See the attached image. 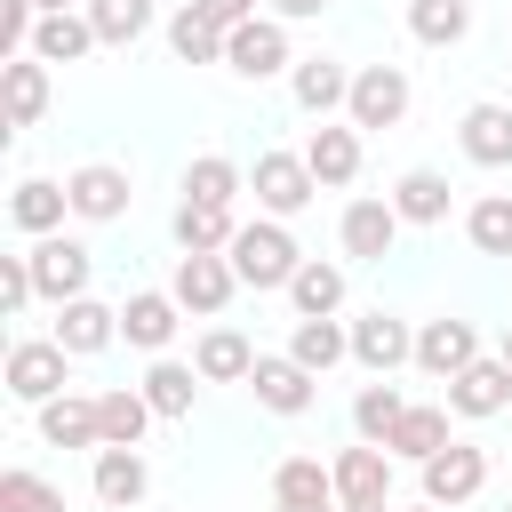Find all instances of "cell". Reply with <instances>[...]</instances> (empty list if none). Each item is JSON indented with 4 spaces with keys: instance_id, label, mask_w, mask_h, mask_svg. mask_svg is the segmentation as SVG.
<instances>
[{
    "instance_id": "f546056e",
    "label": "cell",
    "mask_w": 512,
    "mask_h": 512,
    "mask_svg": "<svg viewBox=\"0 0 512 512\" xmlns=\"http://www.w3.org/2000/svg\"><path fill=\"white\" fill-rule=\"evenodd\" d=\"M288 360L312 368V376H328L336 360H352V328L344 320H296L288 328Z\"/></svg>"
},
{
    "instance_id": "8fae6325",
    "label": "cell",
    "mask_w": 512,
    "mask_h": 512,
    "mask_svg": "<svg viewBox=\"0 0 512 512\" xmlns=\"http://www.w3.org/2000/svg\"><path fill=\"white\" fill-rule=\"evenodd\" d=\"M328 472H336V504H392V448L352 440L328 456Z\"/></svg>"
},
{
    "instance_id": "ee69618b",
    "label": "cell",
    "mask_w": 512,
    "mask_h": 512,
    "mask_svg": "<svg viewBox=\"0 0 512 512\" xmlns=\"http://www.w3.org/2000/svg\"><path fill=\"white\" fill-rule=\"evenodd\" d=\"M184 8H192V16H208L216 32H240V24L256 16V0H184Z\"/></svg>"
},
{
    "instance_id": "44dd1931",
    "label": "cell",
    "mask_w": 512,
    "mask_h": 512,
    "mask_svg": "<svg viewBox=\"0 0 512 512\" xmlns=\"http://www.w3.org/2000/svg\"><path fill=\"white\" fill-rule=\"evenodd\" d=\"M456 144L472 168H512V104H464Z\"/></svg>"
},
{
    "instance_id": "5bb4252c",
    "label": "cell",
    "mask_w": 512,
    "mask_h": 512,
    "mask_svg": "<svg viewBox=\"0 0 512 512\" xmlns=\"http://www.w3.org/2000/svg\"><path fill=\"white\" fill-rule=\"evenodd\" d=\"M72 360H96V352H112L120 344V304H96V296H80V304H56V328H48Z\"/></svg>"
},
{
    "instance_id": "9c48e42d",
    "label": "cell",
    "mask_w": 512,
    "mask_h": 512,
    "mask_svg": "<svg viewBox=\"0 0 512 512\" xmlns=\"http://www.w3.org/2000/svg\"><path fill=\"white\" fill-rule=\"evenodd\" d=\"M424 472V504H440V512H456V504H472L480 488H488V448H472V440H448L432 464H416Z\"/></svg>"
},
{
    "instance_id": "4dcf8cb0",
    "label": "cell",
    "mask_w": 512,
    "mask_h": 512,
    "mask_svg": "<svg viewBox=\"0 0 512 512\" xmlns=\"http://www.w3.org/2000/svg\"><path fill=\"white\" fill-rule=\"evenodd\" d=\"M88 48H96L88 8H72V16H40V24H32V56H40V64H80Z\"/></svg>"
},
{
    "instance_id": "2e32d148",
    "label": "cell",
    "mask_w": 512,
    "mask_h": 512,
    "mask_svg": "<svg viewBox=\"0 0 512 512\" xmlns=\"http://www.w3.org/2000/svg\"><path fill=\"white\" fill-rule=\"evenodd\" d=\"M304 168L320 176V192H344V184L360 176V128H352V120H320V128L304 136Z\"/></svg>"
},
{
    "instance_id": "ffe728a7",
    "label": "cell",
    "mask_w": 512,
    "mask_h": 512,
    "mask_svg": "<svg viewBox=\"0 0 512 512\" xmlns=\"http://www.w3.org/2000/svg\"><path fill=\"white\" fill-rule=\"evenodd\" d=\"M448 416H456L448 400H408V416L392 424V440H384V448H392L400 464H432V456L456 440V432H448Z\"/></svg>"
},
{
    "instance_id": "e575fe53",
    "label": "cell",
    "mask_w": 512,
    "mask_h": 512,
    "mask_svg": "<svg viewBox=\"0 0 512 512\" xmlns=\"http://www.w3.org/2000/svg\"><path fill=\"white\" fill-rule=\"evenodd\" d=\"M400 416H408V400H400V384H392V376H376V384H360V392H352V432H360V440H376V448H384Z\"/></svg>"
},
{
    "instance_id": "836d02e7",
    "label": "cell",
    "mask_w": 512,
    "mask_h": 512,
    "mask_svg": "<svg viewBox=\"0 0 512 512\" xmlns=\"http://www.w3.org/2000/svg\"><path fill=\"white\" fill-rule=\"evenodd\" d=\"M392 208H400V224H448V176L440 168H408L392 184Z\"/></svg>"
},
{
    "instance_id": "d590c367",
    "label": "cell",
    "mask_w": 512,
    "mask_h": 512,
    "mask_svg": "<svg viewBox=\"0 0 512 512\" xmlns=\"http://www.w3.org/2000/svg\"><path fill=\"white\" fill-rule=\"evenodd\" d=\"M40 112H48V64L8 56V128H40Z\"/></svg>"
},
{
    "instance_id": "ab89813d",
    "label": "cell",
    "mask_w": 512,
    "mask_h": 512,
    "mask_svg": "<svg viewBox=\"0 0 512 512\" xmlns=\"http://www.w3.org/2000/svg\"><path fill=\"white\" fill-rule=\"evenodd\" d=\"M88 24H96V48H128V40H144L152 0H88Z\"/></svg>"
},
{
    "instance_id": "ac0fdd59",
    "label": "cell",
    "mask_w": 512,
    "mask_h": 512,
    "mask_svg": "<svg viewBox=\"0 0 512 512\" xmlns=\"http://www.w3.org/2000/svg\"><path fill=\"white\" fill-rule=\"evenodd\" d=\"M88 488H96V504H112V512H136V504L152 496V464H144V448H96V472H88Z\"/></svg>"
},
{
    "instance_id": "4316f807",
    "label": "cell",
    "mask_w": 512,
    "mask_h": 512,
    "mask_svg": "<svg viewBox=\"0 0 512 512\" xmlns=\"http://www.w3.org/2000/svg\"><path fill=\"white\" fill-rule=\"evenodd\" d=\"M96 416H104V448H144V432H152V400H144V384H112V392H96Z\"/></svg>"
},
{
    "instance_id": "7bdbcfd3",
    "label": "cell",
    "mask_w": 512,
    "mask_h": 512,
    "mask_svg": "<svg viewBox=\"0 0 512 512\" xmlns=\"http://www.w3.org/2000/svg\"><path fill=\"white\" fill-rule=\"evenodd\" d=\"M32 24H40L32 0H0V48L8 56H32Z\"/></svg>"
},
{
    "instance_id": "9a60e30c",
    "label": "cell",
    "mask_w": 512,
    "mask_h": 512,
    "mask_svg": "<svg viewBox=\"0 0 512 512\" xmlns=\"http://www.w3.org/2000/svg\"><path fill=\"white\" fill-rule=\"evenodd\" d=\"M248 384H256V408H272V416H304V408L320 400V392H312L320 376H312V368H296L288 352H256Z\"/></svg>"
},
{
    "instance_id": "3957f363",
    "label": "cell",
    "mask_w": 512,
    "mask_h": 512,
    "mask_svg": "<svg viewBox=\"0 0 512 512\" xmlns=\"http://www.w3.org/2000/svg\"><path fill=\"white\" fill-rule=\"evenodd\" d=\"M248 192H256V208L264 216H304L312 208V192H320V176L304 168V152H256V168H248Z\"/></svg>"
},
{
    "instance_id": "7dc6e473",
    "label": "cell",
    "mask_w": 512,
    "mask_h": 512,
    "mask_svg": "<svg viewBox=\"0 0 512 512\" xmlns=\"http://www.w3.org/2000/svg\"><path fill=\"white\" fill-rule=\"evenodd\" d=\"M336 512H392V504H336Z\"/></svg>"
},
{
    "instance_id": "d6986e66",
    "label": "cell",
    "mask_w": 512,
    "mask_h": 512,
    "mask_svg": "<svg viewBox=\"0 0 512 512\" xmlns=\"http://www.w3.org/2000/svg\"><path fill=\"white\" fill-rule=\"evenodd\" d=\"M448 408L472 416V424L504 416V408H512V360H472L464 376H448Z\"/></svg>"
},
{
    "instance_id": "8992f818",
    "label": "cell",
    "mask_w": 512,
    "mask_h": 512,
    "mask_svg": "<svg viewBox=\"0 0 512 512\" xmlns=\"http://www.w3.org/2000/svg\"><path fill=\"white\" fill-rule=\"evenodd\" d=\"M408 96H416V88H408L400 64H360L344 120H352V128H400V120H408Z\"/></svg>"
},
{
    "instance_id": "5b68a950",
    "label": "cell",
    "mask_w": 512,
    "mask_h": 512,
    "mask_svg": "<svg viewBox=\"0 0 512 512\" xmlns=\"http://www.w3.org/2000/svg\"><path fill=\"white\" fill-rule=\"evenodd\" d=\"M24 256H32V280H40V296H48V304H80V296H88V272H96L88 240L48 232V240H32Z\"/></svg>"
},
{
    "instance_id": "74e56055",
    "label": "cell",
    "mask_w": 512,
    "mask_h": 512,
    "mask_svg": "<svg viewBox=\"0 0 512 512\" xmlns=\"http://www.w3.org/2000/svg\"><path fill=\"white\" fill-rule=\"evenodd\" d=\"M224 40H232V32H216V24L192 16V8L168 16V56H176V64H224Z\"/></svg>"
},
{
    "instance_id": "6da1fadb",
    "label": "cell",
    "mask_w": 512,
    "mask_h": 512,
    "mask_svg": "<svg viewBox=\"0 0 512 512\" xmlns=\"http://www.w3.org/2000/svg\"><path fill=\"white\" fill-rule=\"evenodd\" d=\"M232 272H240V288H288L304 272V248H296V232L280 216H256L232 240Z\"/></svg>"
},
{
    "instance_id": "d4e9b609",
    "label": "cell",
    "mask_w": 512,
    "mask_h": 512,
    "mask_svg": "<svg viewBox=\"0 0 512 512\" xmlns=\"http://www.w3.org/2000/svg\"><path fill=\"white\" fill-rule=\"evenodd\" d=\"M192 368H200V384H248V368H256V344L240 336V328H200V344H192Z\"/></svg>"
},
{
    "instance_id": "f907efd6",
    "label": "cell",
    "mask_w": 512,
    "mask_h": 512,
    "mask_svg": "<svg viewBox=\"0 0 512 512\" xmlns=\"http://www.w3.org/2000/svg\"><path fill=\"white\" fill-rule=\"evenodd\" d=\"M408 512H440V504H408Z\"/></svg>"
},
{
    "instance_id": "c3c4849f",
    "label": "cell",
    "mask_w": 512,
    "mask_h": 512,
    "mask_svg": "<svg viewBox=\"0 0 512 512\" xmlns=\"http://www.w3.org/2000/svg\"><path fill=\"white\" fill-rule=\"evenodd\" d=\"M272 512H312V504H272Z\"/></svg>"
},
{
    "instance_id": "8d00e7d4",
    "label": "cell",
    "mask_w": 512,
    "mask_h": 512,
    "mask_svg": "<svg viewBox=\"0 0 512 512\" xmlns=\"http://www.w3.org/2000/svg\"><path fill=\"white\" fill-rule=\"evenodd\" d=\"M408 32L424 48H456L472 32V0H408Z\"/></svg>"
},
{
    "instance_id": "484cf974",
    "label": "cell",
    "mask_w": 512,
    "mask_h": 512,
    "mask_svg": "<svg viewBox=\"0 0 512 512\" xmlns=\"http://www.w3.org/2000/svg\"><path fill=\"white\" fill-rule=\"evenodd\" d=\"M272 504H312V512H336V472L320 456H280L272 464Z\"/></svg>"
},
{
    "instance_id": "cb8c5ba5",
    "label": "cell",
    "mask_w": 512,
    "mask_h": 512,
    "mask_svg": "<svg viewBox=\"0 0 512 512\" xmlns=\"http://www.w3.org/2000/svg\"><path fill=\"white\" fill-rule=\"evenodd\" d=\"M232 240H240V216H232V208L176 200V248H184V256H232Z\"/></svg>"
},
{
    "instance_id": "52a82bcc",
    "label": "cell",
    "mask_w": 512,
    "mask_h": 512,
    "mask_svg": "<svg viewBox=\"0 0 512 512\" xmlns=\"http://www.w3.org/2000/svg\"><path fill=\"white\" fill-rule=\"evenodd\" d=\"M64 192H72V216H80V224H120L128 200H136V184H128L120 160H80V168L64 176Z\"/></svg>"
},
{
    "instance_id": "681fc988",
    "label": "cell",
    "mask_w": 512,
    "mask_h": 512,
    "mask_svg": "<svg viewBox=\"0 0 512 512\" xmlns=\"http://www.w3.org/2000/svg\"><path fill=\"white\" fill-rule=\"evenodd\" d=\"M496 360H512V328H504V352H496Z\"/></svg>"
},
{
    "instance_id": "b9f144b4",
    "label": "cell",
    "mask_w": 512,
    "mask_h": 512,
    "mask_svg": "<svg viewBox=\"0 0 512 512\" xmlns=\"http://www.w3.org/2000/svg\"><path fill=\"white\" fill-rule=\"evenodd\" d=\"M32 296H40V280H32V256H0V312L16 320Z\"/></svg>"
},
{
    "instance_id": "d6a6232c",
    "label": "cell",
    "mask_w": 512,
    "mask_h": 512,
    "mask_svg": "<svg viewBox=\"0 0 512 512\" xmlns=\"http://www.w3.org/2000/svg\"><path fill=\"white\" fill-rule=\"evenodd\" d=\"M248 192V168L240 160H224V152H200L192 168H184V200H208V208H232Z\"/></svg>"
},
{
    "instance_id": "7402d4cb",
    "label": "cell",
    "mask_w": 512,
    "mask_h": 512,
    "mask_svg": "<svg viewBox=\"0 0 512 512\" xmlns=\"http://www.w3.org/2000/svg\"><path fill=\"white\" fill-rule=\"evenodd\" d=\"M288 96H296L312 120H328V112H344V104H352V72H344L336 56H296V72H288Z\"/></svg>"
},
{
    "instance_id": "4fadbf2b",
    "label": "cell",
    "mask_w": 512,
    "mask_h": 512,
    "mask_svg": "<svg viewBox=\"0 0 512 512\" xmlns=\"http://www.w3.org/2000/svg\"><path fill=\"white\" fill-rule=\"evenodd\" d=\"M176 328H184V304L168 296V288H136L128 304H120V344H136V352H168L176 344Z\"/></svg>"
},
{
    "instance_id": "e0dca14e",
    "label": "cell",
    "mask_w": 512,
    "mask_h": 512,
    "mask_svg": "<svg viewBox=\"0 0 512 512\" xmlns=\"http://www.w3.org/2000/svg\"><path fill=\"white\" fill-rule=\"evenodd\" d=\"M472 360H480V328H472V320H424V328H416V368H424V376L448 384V376H464Z\"/></svg>"
},
{
    "instance_id": "816d5d0a",
    "label": "cell",
    "mask_w": 512,
    "mask_h": 512,
    "mask_svg": "<svg viewBox=\"0 0 512 512\" xmlns=\"http://www.w3.org/2000/svg\"><path fill=\"white\" fill-rule=\"evenodd\" d=\"M504 512H512V504H504Z\"/></svg>"
},
{
    "instance_id": "7c38bea8",
    "label": "cell",
    "mask_w": 512,
    "mask_h": 512,
    "mask_svg": "<svg viewBox=\"0 0 512 512\" xmlns=\"http://www.w3.org/2000/svg\"><path fill=\"white\" fill-rule=\"evenodd\" d=\"M336 240H344V256H352V264H384V256H392V240H400V208H392V200H344Z\"/></svg>"
},
{
    "instance_id": "30bf717a",
    "label": "cell",
    "mask_w": 512,
    "mask_h": 512,
    "mask_svg": "<svg viewBox=\"0 0 512 512\" xmlns=\"http://www.w3.org/2000/svg\"><path fill=\"white\" fill-rule=\"evenodd\" d=\"M352 360H360L368 376H392V368H408V360H416V328H408L400 312H384V304H376V312H360V320H352Z\"/></svg>"
},
{
    "instance_id": "f1b7e54d",
    "label": "cell",
    "mask_w": 512,
    "mask_h": 512,
    "mask_svg": "<svg viewBox=\"0 0 512 512\" xmlns=\"http://www.w3.org/2000/svg\"><path fill=\"white\" fill-rule=\"evenodd\" d=\"M288 304H296V320H336L344 312V264L304 256V272L288 280Z\"/></svg>"
},
{
    "instance_id": "7a4b0ae2",
    "label": "cell",
    "mask_w": 512,
    "mask_h": 512,
    "mask_svg": "<svg viewBox=\"0 0 512 512\" xmlns=\"http://www.w3.org/2000/svg\"><path fill=\"white\" fill-rule=\"evenodd\" d=\"M8 400H24V408H48V400H64V376H72V352L56 344V336H16L8 344Z\"/></svg>"
},
{
    "instance_id": "f35d334b",
    "label": "cell",
    "mask_w": 512,
    "mask_h": 512,
    "mask_svg": "<svg viewBox=\"0 0 512 512\" xmlns=\"http://www.w3.org/2000/svg\"><path fill=\"white\" fill-rule=\"evenodd\" d=\"M464 240L480 256H512V192H480L472 216H464Z\"/></svg>"
},
{
    "instance_id": "bcb514c9",
    "label": "cell",
    "mask_w": 512,
    "mask_h": 512,
    "mask_svg": "<svg viewBox=\"0 0 512 512\" xmlns=\"http://www.w3.org/2000/svg\"><path fill=\"white\" fill-rule=\"evenodd\" d=\"M40 16H72V8H88V0H32Z\"/></svg>"
},
{
    "instance_id": "603a6c76",
    "label": "cell",
    "mask_w": 512,
    "mask_h": 512,
    "mask_svg": "<svg viewBox=\"0 0 512 512\" xmlns=\"http://www.w3.org/2000/svg\"><path fill=\"white\" fill-rule=\"evenodd\" d=\"M64 216H72V192H64V184H48V176H24V184L8 192V224H16V232H32V240L64 232Z\"/></svg>"
},
{
    "instance_id": "83f0119b",
    "label": "cell",
    "mask_w": 512,
    "mask_h": 512,
    "mask_svg": "<svg viewBox=\"0 0 512 512\" xmlns=\"http://www.w3.org/2000/svg\"><path fill=\"white\" fill-rule=\"evenodd\" d=\"M40 440H48V448H104V416H96V400H80V392L48 400V408H40Z\"/></svg>"
},
{
    "instance_id": "277c9868",
    "label": "cell",
    "mask_w": 512,
    "mask_h": 512,
    "mask_svg": "<svg viewBox=\"0 0 512 512\" xmlns=\"http://www.w3.org/2000/svg\"><path fill=\"white\" fill-rule=\"evenodd\" d=\"M224 72H232V80H280V72H296L288 24H280V16H248V24L224 40Z\"/></svg>"
},
{
    "instance_id": "f6af8a7d",
    "label": "cell",
    "mask_w": 512,
    "mask_h": 512,
    "mask_svg": "<svg viewBox=\"0 0 512 512\" xmlns=\"http://www.w3.org/2000/svg\"><path fill=\"white\" fill-rule=\"evenodd\" d=\"M328 0H264V16H280V24H312Z\"/></svg>"
},
{
    "instance_id": "ba28073f",
    "label": "cell",
    "mask_w": 512,
    "mask_h": 512,
    "mask_svg": "<svg viewBox=\"0 0 512 512\" xmlns=\"http://www.w3.org/2000/svg\"><path fill=\"white\" fill-rule=\"evenodd\" d=\"M168 296H176L192 320H224V304L240 296V272H232V256H176Z\"/></svg>"
},
{
    "instance_id": "1f68e13d",
    "label": "cell",
    "mask_w": 512,
    "mask_h": 512,
    "mask_svg": "<svg viewBox=\"0 0 512 512\" xmlns=\"http://www.w3.org/2000/svg\"><path fill=\"white\" fill-rule=\"evenodd\" d=\"M192 392H200V368H192V360H168V352H160V360L144 368V400H152V416H168V424L192 416Z\"/></svg>"
},
{
    "instance_id": "60d3db41",
    "label": "cell",
    "mask_w": 512,
    "mask_h": 512,
    "mask_svg": "<svg viewBox=\"0 0 512 512\" xmlns=\"http://www.w3.org/2000/svg\"><path fill=\"white\" fill-rule=\"evenodd\" d=\"M0 512H64V488L16 464V472H0Z\"/></svg>"
}]
</instances>
